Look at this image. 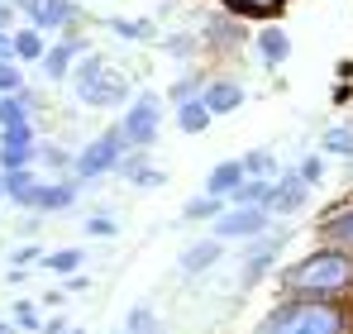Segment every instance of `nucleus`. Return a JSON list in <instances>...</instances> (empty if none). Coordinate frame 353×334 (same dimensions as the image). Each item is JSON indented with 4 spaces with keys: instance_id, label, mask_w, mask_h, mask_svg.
I'll list each match as a JSON object with an SVG mask.
<instances>
[{
    "instance_id": "nucleus-11",
    "label": "nucleus",
    "mask_w": 353,
    "mask_h": 334,
    "mask_svg": "<svg viewBox=\"0 0 353 334\" xmlns=\"http://www.w3.org/2000/svg\"><path fill=\"white\" fill-rule=\"evenodd\" d=\"M225 258V248H220V239H201V244H191L186 253H181V277H196V273H205V268H215Z\"/></svg>"
},
{
    "instance_id": "nucleus-10",
    "label": "nucleus",
    "mask_w": 353,
    "mask_h": 334,
    "mask_svg": "<svg viewBox=\"0 0 353 334\" xmlns=\"http://www.w3.org/2000/svg\"><path fill=\"white\" fill-rule=\"evenodd\" d=\"M305 201V181L296 177V172H287V177H277L272 181V196H268V215H287V210H296Z\"/></svg>"
},
{
    "instance_id": "nucleus-39",
    "label": "nucleus",
    "mask_w": 353,
    "mask_h": 334,
    "mask_svg": "<svg viewBox=\"0 0 353 334\" xmlns=\"http://www.w3.org/2000/svg\"><path fill=\"white\" fill-rule=\"evenodd\" d=\"M10 19H14V10H10V5H5V0H0V34H5V29H10Z\"/></svg>"
},
{
    "instance_id": "nucleus-1",
    "label": "nucleus",
    "mask_w": 353,
    "mask_h": 334,
    "mask_svg": "<svg viewBox=\"0 0 353 334\" xmlns=\"http://www.w3.org/2000/svg\"><path fill=\"white\" fill-rule=\"evenodd\" d=\"M282 286H287V296L339 301L344 291H353V253L349 248H315L282 273Z\"/></svg>"
},
{
    "instance_id": "nucleus-38",
    "label": "nucleus",
    "mask_w": 353,
    "mask_h": 334,
    "mask_svg": "<svg viewBox=\"0 0 353 334\" xmlns=\"http://www.w3.org/2000/svg\"><path fill=\"white\" fill-rule=\"evenodd\" d=\"M10 10H24L29 19H39V10H43V0H5Z\"/></svg>"
},
{
    "instance_id": "nucleus-31",
    "label": "nucleus",
    "mask_w": 353,
    "mask_h": 334,
    "mask_svg": "<svg viewBox=\"0 0 353 334\" xmlns=\"http://www.w3.org/2000/svg\"><path fill=\"white\" fill-rule=\"evenodd\" d=\"M86 234H91V239H115V234H119V224L110 220V215H101V210H96V215L86 220Z\"/></svg>"
},
{
    "instance_id": "nucleus-17",
    "label": "nucleus",
    "mask_w": 353,
    "mask_h": 334,
    "mask_svg": "<svg viewBox=\"0 0 353 334\" xmlns=\"http://www.w3.org/2000/svg\"><path fill=\"white\" fill-rule=\"evenodd\" d=\"M77 191H81V181H43L39 210H67V206L77 201Z\"/></svg>"
},
{
    "instance_id": "nucleus-30",
    "label": "nucleus",
    "mask_w": 353,
    "mask_h": 334,
    "mask_svg": "<svg viewBox=\"0 0 353 334\" xmlns=\"http://www.w3.org/2000/svg\"><path fill=\"white\" fill-rule=\"evenodd\" d=\"M19 86H24V72L14 62H0V96H14Z\"/></svg>"
},
{
    "instance_id": "nucleus-37",
    "label": "nucleus",
    "mask_w": 353,
    "mask_h": 334,
    "mask_svg": "<svg viewBox=\"0 0 353 334\" xmlns=\"http://www.w3.org/2000/svg\"><path fill=\"white\" fill-rule=\"evenodd\" d=\"M43 253L34 248V244H24V248H14V268H29V263H39Z\"/></svg>"
},
{
    "instance_id": "nucleus-22",
    "label": "nucleus",
    "mask_w": 353,
    "mask_h": 334,
    "mask_svg": "<svg viewBox=\"0 0 353 334\" xmlns=\"http://www.w3.org/2000/svg\"><path fill=\"white\" fill-rule=\"evenodd\" d=\"M110 34L124 43H153V24L148 19H110Z\"/></svg>"
},
{
    "instance_id": "nucleus-33",
    "label": "nucleus",
    "mask_w": 353,
    "mask_h": 334,
    "mask_svg": "<svg viewBox=\"0 0 353 334\" xmlns=\"http://www.w3.org/2000/svg\"><path fill=\"white\" fill-rule=\"evenodd\" d=\"M39 158H43L48 167H58V172L72 167V153H67V148H53V144H39Z\"/></svg>"
},
{
    "instance_id": "nucleus-24",
    "label": "nucleus",
    "mask_w": 353,
    "mask_h": 334,
    "mask_svg": "<svg viewBox=\"0 0 353 334\" xmlns=\"http://www.w3.org/2000/svg\"><path fill=\"white\" fill-rule=\"evenodd\" d=\"M48 273H58V277H77V268H81V248H58V253H48V258H39Z\"/></svg>"
},
{
    "instance_id": "nucleus-18",
    "label": "nucleus",
    "mask_w": 353,
    "mask_h": 334,
    "mask_svg": "<svg viewBox=\"0 0 353 334\" xmlns=\"http://www.w3.org/2000/svg\"><path fill=\"white\" fill-rule=\"evenodd\" d=\"M72 19H77V5H72V0H43L34 29H62V24H72Z\"/></svg>"
},
{
    "instance_id": "nucleus-27",
    "label": "nucleus",
    "mask_w": 353,
    "mask_h": 334,
    "mask_svg": "<svg viewBox=\"0 0 353 334\" xmlns=\"http://www.w3.org/2000/svg\"><path fill=\"white\" fill-rule=\"evenodd\" d=\"M230 10H239V14H253V19H268V14H277L287 0H225Z\"/></svg>"
},
{
    "instance_id": "nucleus-35",
    "label": "nucleus",
    "mask_w": 353,
    "mask_h": 334,
    "mask_svg": "<svg viewBox=\"0 0 353 334\" xmlns=\"http://www.w3.org/2000/svg\"><path fill=\"white\" fill-rule=\"evenodd\" d=\"M215 39H220V43H239L243 34H239V29L230 24V19H220V24H210V43H215Z\"/></svg>"
},
{
    "instance_id": "nucleus-40",
    "label": "nucleus",
    "mask_w": 353,
    "mask_h": 334,
    "mask_svg": "<svg viewBox=\"0 0 353 334\" xmlns=\"http://www.w3.org/2000/svg\"><path fill=\"white\" fill-rule=\"evenodd\" d=\"M0 334H14V325H5V320H0Z\"/></svg>"
},
{
    "instance_id": "nucleus-15",
    "label": "nucleus",
    "mask_w": 353,
    "mask_h": 334,
    "mask_svg": "<svg viewBox=\"0 0 353 334\" xmlns=\"http://www.w3.org/2000/svg\"><path fill=\"white\" fill-rule=\"evenodd\" d=\"M239 181H243V167H239V158L234 163H220L210 177H205V196H220V201H230V191H234Z\"/></svg>"
},
{
    "instance_id": "nucleus-3",
    "label": "nucleus",
    "mask_w": 353,
    "mask_h": 334,
    "mask_svg": "<svg viewBox=\"0 0 353 334\" xmlns=\"http://www.w3.org/2000/svg\"><path fill=\"white\" fill-rule=\"evenodd\" d=\"M77 96L86 106H124L129 101V81L119 72H110L101 57H86L77 67Z\"/></svg>"
},
{
    "instance_id": "nucleus-2",
    "label": "nucleus",
    "mask_w": 353,
    "mask_h": 334,
    "mask_svg": "<svg viewBox=\"0 0 353 334\" xmlns=\"http://www.w3.org/2000/svg\"><path fill=\"white\" fill-rule=\"evenodd\" d=\"M253 334H353V315L339 301H310V296H292L277 311L263 315V325Z\"/></svg>"
},
{
    "instance_id": "nucleus-16",
    "label": "nucleus",
    "mask_w": 353,
    "mask_h": 334,
    "mask_svg": "<svg viewBox=\"0 0 353 334\" xmlns=\"http://www.w3.org/2000/svg\"><path fill=\"white\" fill-rule=\"evenodd\" d=\"M258 53H263L268 67H282V62L292 57V39H287L282 29H263V34H258Z\"/></svg>"
},
{
    "instance_id": "nucleus-13",
    "label": "nucleus",
    "mask_w": 353,
    "mask_h": 334,
    "mask_svg": "<svg viewBox=\"0 0 353 334\" xmlns=\"http://www.w3.org/2000/svg\"><path fill=\"white\" fill-rule=\"evenodd\" d=\"M77 53H81V39H67L58 48H43V57H39V62H43V77H48V81H62V77L72 72V57Z\"/></svg>"
},
{
    "instance_id": "nucleus-21",
    "label": "nucleus",
    "mask_w": 353,
    "mask_h": 334,
    "mask_svg": "<svg viewBox=\"0 0 353 334\" xmlns=\"http://www.w3.org/2000/svg\"><path fill=\"white\" fill-rule=\"evenodd\" d=\"M205 124H210V115H205V106H201L196 96L176 106V129H181V134H201Z\"/></svg>"
},
{
    "instance_id": "nucleus-26",
    "label": "nucleus",
    "mask_w": 353,
    "mask_h": 334,
    "mask_svg": "<svg viewBox=\"0 0 353 334\" xmlns=\"http://www.w3.org/2000/svg\"><path fill=\"white\" fill-rule=\"evenodd\" d=\"M225 206H230V201H220V196H196V201L186 206V220H210V215L220 220V215H225Z\"/></svg>"
},
{
    "instance_id": "nucleus-4",
    "label": "nucleus",
    "mask_w": 353,
    "mask_h": 334,
    "mask_svg": "<svg viewBox=\"0 0 353 334\" xmlns=\"http://www.w3.org/2000/svg\"><path fill=\"white\" fill-rule=\"evenodd\" d=\"M158 124H163V101L158 96H139V106H129V115L119 119V134H124L129 148H153Z\"/></svg>"
},
{
    "instance_id": "nucleus-7",
    "label": "nucleus",
    "mask_w": 353,
    "mask_h": 334,
    "mask_svg": "<svg viewBox=\"0 0 353 334\" xmlns=\"http://www.w3.org/2000/svg\"><path fill=\"white\" fill-rule=\"evenodd\" d=\"M39 158V139H34V124H10L0 129V167H34Z\"/></svg>"
},
{
    "instance_id": "nucleus-36",
    "label": "nucleus",
    "mask_w": 353,
    "mask_h": 334,
    "mask_svg": "<svg viewBox=\"0 0 353 334\" xmlns=\"http://www.w3.org/2000/svg\"><path fill=\"white\" fill-rule=\"evenodd\" d=\"M296 177H301V181H305V186H310V181H320V177H325V163H320V158H305V163H301V172H296Z\"/></svg>"
},
{
    "instance_id": "nucleus-32",
    "label": "nucleus",
    "mask_w": 353,
    "mask_h": 334,
    "mask_svg": "<svg viewBox=\"0 0 353 334\" xmlns=\"http://www.w3.org/2000/svg\"><path fill=\"white\" fill-rule=\"evenodd\" d=\"M43 320H39V311L29 306V301H14V330H39Z\"/></svg>"
},
{
    "instance_id": "nucleus-23",
    "label": "nucleus",
    "mask_w": 353,
    "mask_h": 334,
    "mask_svg": "<svg viewBox=\"0 0 353 334\" xmlns=\"http://www.w3.org/2000/svg\"><path fill=\"white\" fill-rule=\"evenodd\" d=\"M10 43H14V57H24V62L43 57V34L39 29H19V34H10Z\"/></svg>"
},
{
    "instance_id": "nucleus-28",
    "label": "nucleus",
    "mask_w": 353,
    "mask_h": 334,
    "mask_svg": "<svg viewBox=\"0 0 353 334\" xmlns=\"http://www.w3.org/2000/svg\"><path fill=\"white\" fill-rule=\"evenodd\" d=\"M124 334H158V315L148 306H134L129 320H124Z\"/></svg>"
},
{
    "instance_id": "nucleus-5",
    "label": "nucleus",
    "mask_w": 353,
    "mask_h": 334,
    "mask_svg": "<svg viewBox=\"0 0 353 334\" xmlns=\"http://www.w3.org/2000/svg\"><path fill=\"white\" fill-rule=\"evenodd\" d=\"M124 134H119V124L115 129H105L96 144H86V153L81 158H72V167H77V181H91V177H101V172H110V167L124 158Z\"/></svg>"
},
{
    "instance_id": "nucleus-25",
    "label": "nucleus",
    "mask_w": 353,
    "mask_h": 334,
    "mask_svg": "<svg viewBox=\"0 0 353 334\" xmlns=\"http://www.w3.org/2000/svg\"><path fill=\"white\" fill-rule=\"evenodd\" d=\"M320 148L325 153H334V158H353V129H325V139H320Z\"/></svg>"
},
{
    "instance_id": "nucleus-12",
    "label": "nucleus",
    "mask_w": 353,
    "mask_h": 334,
    "mask_svg": "<svg viewBox=\"0 0 353 334\" xmlns=\"http://www.w3.org/2000/svg\"><path fill=\"white\" fill-rule=\"evenodd\" d=\"M143 153H148V148H139L134 158H119L115 167L124 172V177H129V181H134V186H143V191H158V186H163L168 177H163L158 167H148V158H143Z\"/></svg>"
},
{
    "instance_id": "nucleus-14",
    "label": "nucleus",
    "mask_w": 353,
    "mask_h": 334,
    "mask_svg": "<svg viewBox=\"0 0 353 334\" xmlns=\"http://www.w3.org/2000/svg\"><path fill=\"white\" fill-rule=\"evenodd\" d=\"M320 234H325V244H330V248H349V253H353V206H349V210L325 215Z\"/></svg>"
},
{
    "instance_id": "nucleus-29",
    "label": "nucleus",
    "mask_w": 353,
    "mask_h": 334,
    "mask_svg": "<svg viewBox=\"0 0 353 334\" xmlns=\"http://www.w3.org/2000/svg\"><path fill=\"white\" fill-rule=\"evenodd\" d=\"M239 167H243V177H263V181H272V172H277L272 153H248V158H239Z\"/></svg>"
},
{
    "instance_id": "nucleus-20",
    "label": "nucleus",
    "mask_w": 353,
    "mask_h": 334,
    "mask_svg": "<svg viewBox=\"0 0 353 334\" xmlns=\"http://www.w3.org/2000/svg\"><path fill=\"white\" fill-rule=\"evenodd\" d=\"M29 91H14V96H0V129L10 124H29Z\"/></svg>"
},
{
    "instance_id": "nucleus-8",
    "label": "nucleus",
    "mask_w": 353,
    "mask_h": 334,
    "mask_svg": "<svg viewBox=\"0 0 353 334\" xmlns=\"http://www.w3.org/2000/svg\"><path fill=\"white\" fill-rule=\"evenodd\" d=\"M277 248H282V234H258V244L243 253V286H258V282L268 277V268H272V258H277Z\"/></svg>"
},
{
    "instance_id": "nucleus-19",
    "label": "nucleus",
    "mask_w": 353,
    "mask_h": 334,
    "mask_svg": "<svg viewBox=\"0 0 353 334\" xmlns=\"http://www.w3.org/2000/svg\"><path fill=\"white\" fill-rule=\"evenodd\" d=\"M29 186H39L34 167H10V172H0V196H10V201H24V191H29Z\"/></svg>"
},
{
    "instance_id": "nucleus-6",
    "label": "nucleus",
    "mask_w": 353,
    "mask_h": 334,
    "mask_svg": "<svg viewBox=\"0 0 353 334\" xmlns=\"http://www.w3.org/2000/svg\"><path fill=\"white\" fill-rule=\"evenodd\" d=\"M268 224L272 215L263 210V206H234V210H225L220 220H215V234L210 239H258V234H268Z\"/></svg>"
},
{
    "instance_id": "nucleus-34",
    "label": "nucleus",
    "mask_w": 353,
    "mask_h": 334,
    "mask_svg": "<svg viewBox=\"0 0 353 334\" xmlns=\"http://www.w3.org/2000/svg\"><path fill=\"white\" fill-rule=\"evenodd\" d=\"M196 91H201V81H196V77H181V81H172V91H168V101H172V106H181V101H191Z\"/></svg>"
},
{
    "instance_id": "nucleus-9",
    "label": "nucleus",
    "mask_w": 353,
    "mask_h": 334,
    "mask_svg": "<svg viewBox=\"0 0 353 334\" xmlns=\"http://www.w3.org/2000/svg\"><path fill=\"white\" fill-rule=\"evenodd\" d=\"M196 101L205 106V115H210V119H215V115H234L239 106H243V86L220 77V81H205V86L196 91Z\"/></svg>"
}]
</instances>
